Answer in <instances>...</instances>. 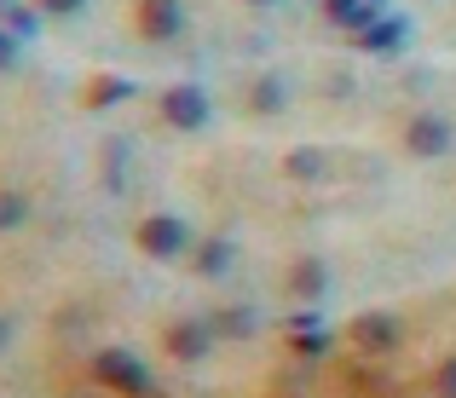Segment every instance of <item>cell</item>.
I'll return each mask as SVG.
<instances>
[{
	"label": "cell",
	"mask_w": 456,
	"mask_h": 398,
	"mask_svg": "<svg viewBox=\"0 0 456 398\" xmlns=\"http://www.w3.org/2000/svg\"><path fill=\"white\" fill-rule=\"evenodd\" d=\"M404 35H411V23H404V18H387V12H381V18L370 23L364 35H358V46H364V53H399Z\"/></svg>",
	"instance_id": "52a82bcc"
},
{
	"label": "cell",
	"mask_w": 456,
	"mask_h": 398,
	"mask_svg": "<svg viewBox=\"0 0 456 398\" xmlns=\"http://www.w3.org/2000/svg\"><path fill=\"white\" fill-rule=\"evenodd\" d=\"M6 335H12V329H6V323H0V346H6Z\"/></svg>",
	"instance_id": "603a6c76"
},
{
	"label": "cell",
	"mask_w": 456,
	"mask_h": 398,
	"mask_svg": "<svg viewBox=\"0 0 456 398\" xmlns=\"http://www.w3.org/2000/svg\"><path fill=\"white\" fill-rule=\"evenodd\" d=\"M248 104H255L260 116H278V110H283V81H278V76H260L255 93H248Z\"/></svg>",
	"instance_id": "4fadbf2b"
},
{
	"label": "cell",
	"mask_w": 456,
	"mask_h": 398,
	"mask_svg": "<svg viewBox=\"0 0 456 398\" xmlns=\"http://www.w3.org/2000/svg\"><path fill=\"white\" fill-rule=\"evenodd\" d=\"M323 150H312V144H301V150H289V174L295 179H323Z\"/></svg>",
	"instance_id": "9a60e30c"
},
{
	"label": "cell",
	"mask_w": 456,
	"mask_h": 398,
	"mask_svg": "<svg viewBox=\"0 0 456 398\" xmlns=\"http://www.w3.org/2000/svg\"><path fill=\"white\" fill-rule=\"evenodd\" d=\"M323 12H330V18L341 23V29H353V35H364L370 23L381 18V12L370 6V0H323Z\"/></svg>",
	"instance_id": "9c48e42d"
},
{
	"label": "cell",
	"mask_w": 456,
	"mask_h": 398,
	"mask_svg": "<svg viewBox=\"0 0 456 398\" xmlns=\"http://www.w3.org/2000/svg\"><path fill=\"white\" fill-rule=\"evenodd\" d=\"M323 283H330L323 260H301V265H295V295H301V300H318V295H323Z\"/></svg>",
	"instance_id": "7c38bea8"
},
{
	"label": "cell",
	"mask_w": 456,
	"mask_h": 398,
	"mask_svg": "<svg viewBox=\"0 0 456 398\" xmlns=\"http://www.w3.org/2000/svg\"><path fill=\"white\" fill-rule=\"evenodd\" d=\"M122 162H127V144H110V185H122Z\"/></svg>",
	"instance_id": "44dd1931"
},
{
	"label": "cell",
	"mask_w": 456,
	"mask_h": 398,
	"mask_svg": "<svg viewBox=\"0 0 456 398\" xmlns=\"http://www.w3.org/2000/svg\"><path fill=\"white\" fill-rule=\"evenodd\" d=\"M139 248H145L151 260H174V255H185V248H191L185 220H174V214H156V220H145V225H139Z\"/></svg>",
	"instance_id": "7a4b0ae2"
},
{
	"label": "cell",
	"mask_w": 456,
	"mask_h": 398,
	"mask_svg": "<svg viewBox=\"0 0 456 398\" xmlns=\"http://www.w3.org/2000/svg\"><path fill=\"white\" fill-rule=\"evenodd\" d=\"M208 341H214L208 323H174V329H167V353H174V358H202Z\"/></svg>",
	"instance_id": "ba28073f"
},
{
	"label": "cell",
	"mask_w": 456,
	"mask_h": 398,
	"mask_svg": "<svg viewBox=\"0 0 456 398\" xmlns=\"http://www.w3.org/2000/svg\"><path fill=\"white\" fill-rule=\"evenodd\" d=\"M23 214H29V208H23L18 191H0V231H12V225H18Z\"/></svg>",
	"instance_id": "2e32d148"
},
{
	"label": "cell",
	"mask_w": 456,
	"mask_h": 398,
	"mask_svg": "<svg viewBox=\"0 0 456 398\" xmlns=\"http://www.w3.org/2000/svg\"><path fill=\"white\" fill-rule=\"evenodd\" d=\"M208 329H225V335H248V329H255V318H248V312H220V318H214Z\"/></svg>",
	"instance_id": "e0dca14e"
},
{
	"label": "cell",
	"mask_w": 456,
	"mask_h": 398,
	"mask_svg": "<svg viewBox=\"0 0 456 398\" xmlns=\"http://www.w3.org/2000/svg\"><path fill=\"white\" fill-rule=\"evenodd\" d=\"M12 58H18V35L0 29V69H12Z\"/></svg>",
	"instance_id": "d6986e66"
},
{
	"label": "cell",
	"mask_w": 456,
	"mask_h": 398,
	"mask_svg": "<svg viewBox=\"0 0 456 398\" xmlns=\"http://www.w3.org/2000/svg\"><path fill=\"white\" fill-rule=\"evenodd\" d=\"M411 150L416 156H445L451 150V122L445 116H416L411 122Z\"/></svg>",
	"instance_id": "8992f818"
},
{
	"label": "cell",
	"mask_w": 456,
	"mask_h": 398,
	"mask_svg": "<svg viewBox=\"0 0 456 398\" xmlns=\"http://www.w3.org/2000/svg\"><path fill=\"white\" fill-rule=\"evenodd\" d=\"M255 6H272V0H255Z\"/></svg>",
	"instance_id": "cb8c5ba5"
},
{
	"label": "cell",
	"mask_w": 456,
	"mask_h": 398,
	"mask_svg": "<svg viewBox=\"0 0 456 398\" xmlns=\"http://www.w3.org/2000/svg\"><path fill=\"white\" fill-rule=\"evenodd\" d=\"M439 393H445V398H456V358H451L445 370H439Z\"/></svg>",
	"instance_id": "7402d4cb"
},
{
	"label": "cell",
	"mask_w": 456,
	"mask_h": 398,
	"mask_svg": "<svg viewBox=\"0 0 456 398\" xmlns=\"http://www.w3.org/2000/svg\"><path fill=\"white\" fill-rule=\"evenodd\" d=\"M93 376L122 398H151V370L139 364L134 353H122V346H104V353L93 358Z\"/></svg>",
	"instance_id": "6da1fadb"
},
{
	"label": "cell",
	"mask_w": 456,
	"mask_h": 398,
	"mask_svg": "<svg viewBox=\"0 0 456 398\" xmlns=\"http://www.w3.org/2000/svg\"><path fill=\"white\" fill-rule=\"evenodd\" d=\"M139 29H145L151 41H174V35L185 29V6H179V0H139Z\"/></svg>",
	"instance_id": "5b68a950"
},
{
	"label": "cell",
	"mask_w": 456,
	"mask_h": 398,
	"mask_svg": "<svg viewBox=\"0 0 456 398\" xmlns=\"http://www.w3.org/2000/svg\"><path fill=\"white\" fill-rule=\"evenodd\" d=\"M162 116H167V127H202L208 122V93L202 87H167V99H162Z\"/></svg>",
	"instance_id": "277c9868"
},
{
	"label": "cell",
	"mask_w": 456,
	"mask_h": 398,
	"mask_svg": "<svg viewBox=\"0 0 456 398\" xmlns=\"http://www.w3.org/2000/svg\"><path fill=\"white\" fill-rule=\"evenodd\" d=\"M330 346H335V335L323 329V323L318 329H295V353L301 358H330Z\"/></svg>",
	"instance_id": "5bb4252c"
},
{
	"label": "cell",
	"mask_w": 456,
	"mask_h": 398,
	"mask_svg": "<svg viewBox=\"0 0 456 398\" xmlns=\"http://www.w3.org/2000/svg\"><path fill=\"white\" fill-rule=\"evenodd\" d=\"M41 6L53 12V18H69V12H81V6H87V0H41Z\"/></svg>",
	"instance_id": "ffe728a7"
},
{
	"label": "cell",
	"mask_w": 456,
	"mask_h": 398,
	"mask_svg": "<svg viewBox=\"0 0 456 398\" xmlns=\"http://www.w3.org/2000/svg\"><path fill=\"white\" fill-rule=\"evenodd\" d=\"M134 81H122V76H104V81H93V110H110V104H122V99H134Z\"/></svg>",
	"instance_id": "8fae6325"
},
{
	"label": "cell",
	"mask_w": 456,
	"mask_h": 398,
	"mask_svg": "<svg viewBox=\"0 0 456 398\" xmlns=\"http://www.w3.org/2000/svg\"><path fill=\"white\" fill-rule=\"evenodd\" d=\"M346 341H353L358 353H393V346H399V323H393L387 312H364V318H353Z\"/></svg>",
	"instance_id": "3957f363"
},
{
	"label": "cell",
	"mask_w": 456,
	"mask_h": 398,
	"mask_svg": "<svg viewBox=\"0 0 456 398\" xmlns=\"http://www.w3.org/2000/svg\"><path fill=\"white\" fill-rule=\"evenodd\" d=\"M232 260H237V248L225 243V237H208V243L197 248V265H202V277H225V272H232Z\"/></svg>",
	"instance_id": "30bf717a"
},
{
	"label": "cell",
	"mask_w": 456,
	"mask_h": 398,
	"mask_svg": "<svg viewBox=\"0 0 456 398\" xmlns=\"http://www.w3.org/2000/svg\"><path fill=\"white\" fill-rule=\"evenodd\" d=\"M370 6H376V12H381V0H370Z\"/></svg>",
	"instance_id": "d4e9b609"
},
{
	"label": "cell",
	"mask_w": 456,
	"mask_h": 398,
	"mask_svg": "<svg viewBox=\"0 0 456 398\" xmlns=\"http://www.w3.org/2000/svg\"><path fill=\"white\" fill-rule=\"evenodd\" d=\"M35 23H41L35 12H23V6H6V29L18 35V41H23V35H35Z\"/></svg>",
	"instance_id": "ac0fdd59"
}]
</instances>
